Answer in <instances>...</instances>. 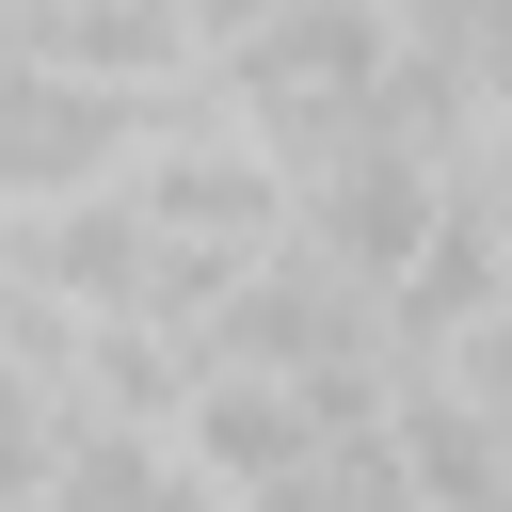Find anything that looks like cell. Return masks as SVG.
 Listing matches in <instances>:
<instances>
[{"mask_svg": "<svg viewBox=\"0 0 512 512\" xmlns=\"http://www.w3.org/2000/svg\"><path fill=\"white\" fill-rule=\"evenodd\" d=\"M64 464H80V416H64V384L0 352V512H48V496H64Z\"/></svg>", "mask_w": 512, "mask_h": 512, "instance_id": "1", "label": "cell"}]
</instances>
